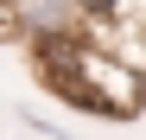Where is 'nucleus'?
Listing matches in <instances>:
<instances>
[{"instance_id": "f257e3e1", "label": "nucleus", "mask_w": 146, "mask_h": 140, "mask_svg": "<svg viewBox=\"0 0 146 140\" xmlns=\"http://www.w3.org/2000/svg\"><path fill=\"white\" fill-rule=\"evenodd\" d=\"M7 7H13V26H19V38H26V45L89 32V19H83L76 0H7Z\"/></svg>"}]
</instances>
